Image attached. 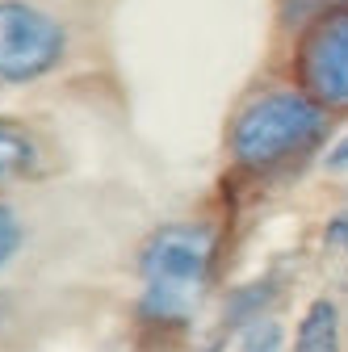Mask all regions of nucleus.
Instances as JSON below:
<instances>
[{"label": "nucleus", "mask_w": 348, "mask_h": 352, "mask_svg": "<svg viewBox=\"0 0 348 352\" xmlns=\"http://www.w3.org/2000/svg\"><path fill=\"white\" fill-rule=\"evenodd\" d=\"M281 348H285V327L273 315L239 331V352H281Z\"/></svg>", "instance_id": "obj_9"}, {"label": "nucleus", "mask_w": 348, "mask_h": 352, "mask_svg": "<svg viewBox=\"0 0 348 352\" xmlns=\"http://www.w3.org/2000/svg\"><path fill=\"white\" fill-rule=\"evenodd\" d=\"M0 319H5V298H0Z\"/></svg>", "instance_id": "obj_14"}, {"label": "nucleus", "mask_w": 348, "mask_h": 352, "mask_svg": "<svg viewBox=\"0 0 348 352\" xmlns=\"http://www.w3.org/2000/svg\"><path fill=\"white\" fill-rule=\"evenodd\" d=\"M67 59V30L47 9L0 0V84H34Z\"/></svg>", "instance_id": "obj_3"}, {"label": "nucleus", "mask_w": 348, "mask_h": 352, "mask_svg": "<svg viewBox=\"0 0 348 352\" xmlns=\"http://www.w3.org/2000/svg\"><path fill=\"white\" fill-rule=\"evenodd\" d=\"M42 172V147L25 126L0 118V189L21 185Z\"/></svg>", "instance_id": "obj_6"}, {"label": "nucleus", "mask_w": 348, "mask_h": 352, "mask_svg": "<svg viewBox=\"0 0 348 352\" xmlns=\"http://www.w3.org/2000/svg\"><path fill=\"white\" fill-rule=\"evenodd\" d=\"M206 352H223V336H219V340H214V344H210Z\"/></svg>", "instance_id": "obj_13"}, {"label": "nucleus", "mask_w": 348, "mask_h": 352, "mask_svg": "<svg viewBox=\"0 0 348 352\" xmlns=\"http://www.w3.org/2000/svg\"><path fill=\"white\" fill-rule=\"evenodd\" d=\"M294 352H344L340 306L331 298H315L294 327Z\"/></svg>", "instance_id": "obj_7"}, {"label": "nucleus", "mask_w": 348, "mask_h": 352, "mask_svg": "<svg viewBox=\"0 0 348 352\" xmlns=\"http://www.w3.org/2000/svg\"><path fill=\"white\" fill-rule=\"evenodd\" d=\"M21 239H25V231H21V218L0 201V273L9 269V264L17 260V252H21Z\"/></svg>", "instance_id": "obj_10"}, {"label": "nucleus", "mask_w": 348, "mask_h": 352, "mask_svg": "<svg viewBox=\"0 0 348 352\" xmlns=\"http://www.w3.org/2000/svg\"><path fill=\"white\" fill-rule=\"evenodd\" d=\"M331 130V109H323L302 88H265L239 105L227 130L231 164L248 176H277L319 155Z\"/></svg>", "instance_id": "obj_1"}, {"label": "nucleus", "mask_w": 348, "mask_h": 352, "mask_svg": "<svg viewBox=\"0 0 348 352\" xmlns=\"http://www.w3.org/2000/svg\"><path fill=\"white\" fill-rule=\"evenodd\" d=\"M219 235L210 223H164L139 248V319L155 331L193 323L210 289Z\"/></svg>", "instance_id": "obj_2"}, {"label": "nucleus", "mask_w": 348, "mask_h": 352, "mask_svg": "<svg viewBox=\"0 0 348 352\" xmlns=\"http://www.w3.org/2000/svg\"><path fill=\"white\" fill-rule=\"evenodd\" d=\"M298 80L323 109H348V5L302 30Z\"/></svg>", "instance_id": "obj_4"}, {"label": "nucleus", "mask_w": 348, "mask_h": 352, "mask_svg": "<svg viewBox=\"0 0 348 352\" xmlns=\"http://www.w3.org/2000/svg\"><path fill=\"white\" fill-rule=\"evenodd\" d=\"M323 243H327V248H336V252L348 260V210H344V214H336L331 223H327V231H323Z\"/></svg>", "instance_id": "obj_11"}, {"label": "nucleus", "mask_w": 348, "mask_h": 352, "mask_svg": "<svg viewBox=\"0 0 348 352\" xmlns=\"http://www.w3.org/2000/svg\"><path fill=\"white\" fill-rule=\"evenodd\" d=\"M323 168H327V172H348V135L323 155Z\"/></svg>", "instance_id": "obj_12"}, {"label": "nucleus", "mask_w": 348, "mask_h": 352, "mask_svg": "<svg viewBox=\"0 0 348 352\" xmlns=\"http://www.w3.org/2000/svg\"><path fill=\"white\" fill-rule=\"evenodd\" d=\"M348 0H277V25L281 30H311L319 17L344 9Z\"/></svg>", "instance_id": "obj_8"}, {"label": "nucleus", "mask_w": 348, "mask_h": 352, "mask_svg": "<svg viewBox=\"0 0 348 352\" xmlns=\"http://www.w3.org/2000/svg\"><path fill=\"white\" fill-rule=\"evenodd\" d=\"M281 273H260L256 281H248V285H239V289H231V298L223 302V327L227 331H243V327H252L256 319H269V311H273V302L281 298Z\"/></svg>", "instance_id": "obj_5"}]
</instances>
